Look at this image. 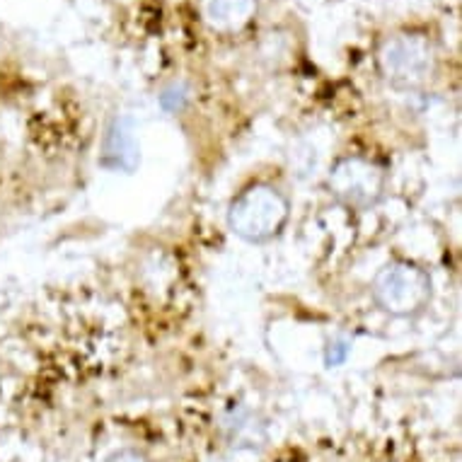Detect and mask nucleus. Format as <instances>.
<instances>
[{
	"label": "nucleus",
	"mask_w": 462,
	"mask_h": 462,
	"mask_svg": "<svg viewBox=\"0 0 462 462\" xmlns=\"http://www.w3.org/2000/svg\"><path fill=\"white\" fill-rule=\"evenodd\" d=\"M291 204L272 184H250L227 206V226L245 243H269L286 226Z\"/></svg>",
	"instance_id": "f257e3e1"
},
{
	"label": "nucleus",
	"mask_w": 462,
	"mask_h": 462,
	"mask_svg": "<svg viewBox=\"0 0 462 462\" xmlns=\"http://www.w3.org/2000/svg\"><path fill=\"white\" fill-rule=\"evenodd\" d=\"M106 462H148L143 453H138V450H131V448H122V450H116L106 457Z\"/></svg>",
	"instance_id": "1a4fd4ad"
},
{
	"label": "nucleus",
	"mask_w": 462,
	"mask_h": 462,
	"mask_svg": "<svg viewBox=\"0 0 462 462\" xmlns=\"http://www.w3.org/2000/svg\"><path fill=\"white\" fill-rule=\"evenodd\" d=\"M378 70L397 90H417L436 73V51L421 34H397L380 46Z\"/></svg>",
	"instance_id": "7ed1b4c3"
},
{
	"label": "nucleus",
	"mask_w": 462,
	"mask_h": 462,
	"mask_svg": "<svg viewBox=\"0 0 462 462\" xmlns=\"http://www.w3.org/2000/svg\"><path fill=\"white\" fill-rule=\"evenodd\" d=\"M327 191L351 211H368L385 194V170L364 155H346L329 170Z\"/></svg>",
	"instance_id": "20e7f679"
},
{
	"label": "nucleus",
	"mask_w": 462,
	"mask_h": 462,
	"mask_svg": "<svg viewBox=\"0 0 462 462\" xmlns=\"http://www.w3.org/2000/svg\"><path fill=\"white\" fill-rule=\"evenodd\" d=\"M254 13H257V0H201L204 23L223 34L243 30Z\"/></svg>",
	"instance_id": "423d86ee"
},
{
	"label": "nucleus",
	"mask_w": 462,
	"mask_h": 462,
	"mask_svg": "<svg viewBox=\"0 0 462 462\" xmlns=\"http://www.w3.org/2000/svg\"><path fill=\"white\" fill-rule=\"evenodd\" d=\"M431 276L411 262H390L373 279V300L393 318H414L431 300Z\"/></svg>",
	"instance_id": "f03ea898"
},
{
	"label": "nucleus",
	"mask_w": 462,
	"mask_h": 462,
	"mask_svg": "<svg viewBox=\"0 0 462 462\" xmlns=\"http://www.w3.org/2000/svg\"><path fill=\"white\" fill-rule=\"evenodd\" d=\"M346 354H349V346L344 341H334L327 349V365H339L346 358Z\"/></svg>",
	"instance_id": "6e6552de"
},
{
	"label": "nucleus",
	"mask_w": 462,
	"mask_h": 462,
	"mask_svg": "<svg viewBox=\"0 0 462 462\" xmlns=\"http://www.w3.org/2000/svg\"><path fill=\"white\" fill-rule=\"evenodd\" d=\"M141 162V148H138L136 131L129 119H114L105 134L102 143V165L114 172H136Z\"/></svg>",
	"instance_id": "39448f33"
},
{
	"label": "nucleus",
	"mask_w": 462,
	"mask_h": 462,
	"mask_svg": "<svg viewBox=\"0 0 462 462\" xmlns=\"http://www.w3.org/2000/svg\"><path fill=\"white\" fill-rule=\"evenodd\" d=\"M187 102H189V90L184 85H172L160 95V105L165 106L167 112H180L187 106Z\"/></svg>",
	"instance_id": "0eeeda50"
}]
</instances>
